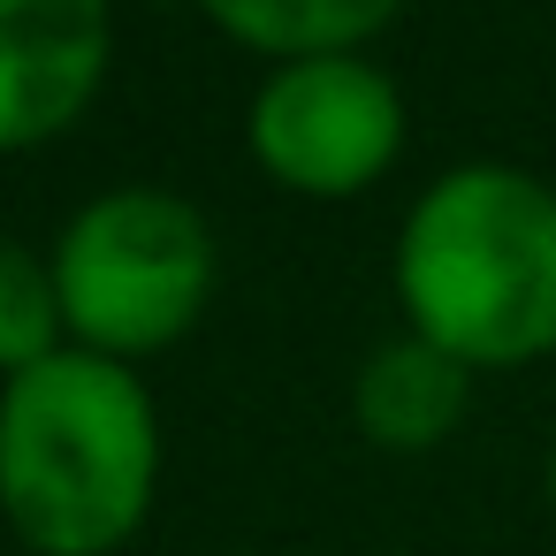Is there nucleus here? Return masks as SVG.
<instances>
[{
	"label": "nucleus",
	"instance_id": "obj_1",
	"mask_svg": "<svg viewBox=\"0 0 556 556\" xmlns=\"http://www.w3.org/2000/svg\"><path fill=\"white\" fill-rule=\"evenodd\" d=\"M153 396L108 351H54L0 389V503L47 556L115 548L153 503Z\"/></svg>",
	"mask_w": 556,
	"mask_h": 556
},
{
	"label": "nucleus",
	"instance_id": "obj_2",
	"mask_svg": "<svg viewBox=\"0 0 556 556\" xmlns=\"http://www.w3.org/2000/svg\"><path fill=\"white\" fill-rule=\"evenodd\" d=\"M412 336L465 366H518L556 343V191L503 161L434 176L396 237Z\"/></svg>",
	"mask_w": 556,
	"mask_h": 556
},
{
	"label": "nucleus",
	"instance_id": "obj_3",
	"mask_svg": "<svg viewBox=\"0 0 556 556\" xmlns=\"http://www.w3.org/2000/svg\"><path fill=\"white\" fill-rule=\"evenodd\" d=\"M54 290L92 351H153L206 305L214 229L176 191H108L62 229Z\"/></svg>",
	"mask_w": 556,
	"mask_h": 556
},
{
	"label": "nucleus",
	"instance_id": "obj_4",
	"mask_svg": "<svg viewBox=\"0 0 556 556\" xmlns=\"http://www.w3.org/2000/svg\"><path fill=\"white\" fill-rule=\"evenodd\" d=\"M404 146L396 85L358 54L282 62L252 100V153L298 191H358Z\"/></svg>",
	"mask_w": 556,
	"mask_h": 556
},
{
	"label": "nucleus",
	"instance_id": "obj_5",
	"mask_svg": "<svg viewBox=\"0 0 556 556\" xmlns=\"http://www.w3.org/2000/svg\"><path fill=\"white\" fill-rule=\"evenodd\" d=\"M108 47V0H0V146H31L85 115Z\"/></svg>",
	"mask_w": 556,
	"mask_h": 556
},
{
	"label": "nucleus",
	"instance_id": "obj_6",
	"mask_svg": "<svg viewBox=\"0 0 556 556\" xmlns=\"http://www.w3.org/2000/svg\"><path fill=\"white\" fill-rule=\"evenodd\" d=\"M351 404H358V427L374 442H396V450L442 442L465 412V358H450L427 336H396L358 366Z\"/></svg>",
	"mask_w": 556,
	"mask_h": 556
},
{
	"label": "nucleus",
	"instance_id": "obj_7",
	"mask_svg": "<svg viewBox=\"0 0 556 556\" xmlns=\"http://www.w3.org/2000/svg\"><path fill=\"white\" fill-rule=\"evenodd\" d=\"M206 16H222L252 47L305 62V54H343L351 39L381 31L396 16V0H206Z\"/></svg>",
	"mask_w": 556,
	"mask_h": 556
},
{
	"label": "nucleus",
	"instance_id": "obj_8",
	"mask_svg": "<svg viewBox=\"0 0 556 556\" xmlns=\"http://www.w3.org/2000/svg\"><path fill=\"white\" fill-rule=\"evenodd\" d=\"M54 328H62L54 267H39L24 244L0 237V366L24 374V366L54 358Z\"/></svg>",
	"mask_w": 556,
	"mask_h": 556
},
{
	"label": "nucleus",
	"instance_id": "obj_9",
	"mask_svg": "<svg viewBox=\"0 0 556 556\" xmlns=\"http://www.w3.org/2000/svg\"><path fill=\"white\" fill-rule=\"evenodd\" d=\"M548 495H556V450H548Z\"/></svg>",
	"mask_w": 556,
	"mask_h": 556
}]
</instances>
